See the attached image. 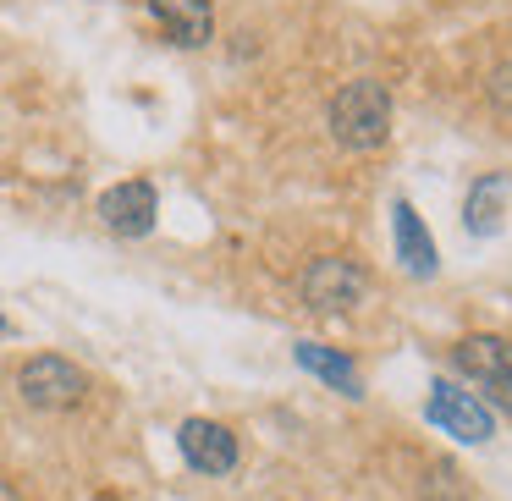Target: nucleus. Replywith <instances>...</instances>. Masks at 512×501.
Wrapping results in <instances>:
<instances>
[{
  "instance_id": "f257e3e1",
  "label": "nucleus",
  "mask_w": 512,
  "mask_h": 501,
  "mask_svg": "<svg viewBox=\"0 0 512 501\" xmlns=\"http://www.w3.org/2000/svg\"><path fill=\"white\" fill-rule=\"evenodd\" d=\"M331 138L347 149H380L391 138V94L375 78H353L331 100Z\"/></svg>"
},
{
  "instance_id": "f03ea898",
  "label": "nucleus",
  "mask_w": 512,
  "mask_h": 501,
  "mask_svg": "<svg viewBox=\"0 0 512 501\" xmlns=\"http://www.w3.org/2000/svg\"><path fill=\"white\" fill-rule=\"evenodd\" d=\"M83 391H89V375L61 353H39L17 369V397H23L28 408H45V413L78 408Z\"/></svg>"
},
{
  "instance_id": "7ed1b4c3",
  "label": "nucleus",
  "mask_w": 512,
  "mask_h": 501,
  "mask_svg": "<svg viewBox=\"0 0 512 501\" xmlns=\"http://www.w3.org/2000/svg\"><path fill=\"white\" fill-rule=\"evenodd\" d=\"M364 298H369V276H364L358 259L325 254L303 270V303H309L314 314H353Z\"/></svg>"
},
{
  "instance_id": "20e7f679",
  "label": "nucleus",
  "mask_w": 512,
  "mask_h": 501,
  "mask_svg": "<svg viewBox=\"0 0 512 501\" xmlns=\"http://www.w3.org/2000/svg\"><path fill=\"white\" fill-rule=\"evenodd\" d=\"M435 397H430V408H424V419L430 424H446V430L457 435V441H468V446H485L490 435H496V424H490V413H485V402L479 397H468V391H457L452 380H435Z\"/></svg>"
},
{
  "instance_id": "39448f33",
  "label": "nucleus",
  "mask_w": 512,
  "mask_h": 501,
  "mask_svg": "<svg viewBox=\"0 0 512 501\" xmlns=\"http://www.w3.org/2000/svg\"><path fill=\"white\" fill-rule=\"evenodd\" d=\"M155 215H160V199H155V188L138 182V177L100 193V221L111 226L116 237H144L149 226H155Z\"/></svg>"
},
{
  "instance_id": "423d86ee",
  "label": "nucleus",
  "mask_w": 512,
  "mask_h": 501,
  "mask_svg": "<svg viewBox=\"0 0 512 501\" xmlns=\"http://www.w3.org/2000/svg\"><path fill=\"white\" fill-rule=\"evenodd\" d=\"M177 446L188 457V468H199V474H232L237 468V435L215 419H188L177 430Z\"/></svg>"
},
{
  "instance_id": "0eeeda50",
  "label": "nucleus",
  "mask_w": 512,
  "mask_h": 501,
  "mask_svg": "<svg viewBox=\"0 0 512 501\" xmlns=\"http://www.w3.org/2000/svg\"><path fill=\"white\" fill-rule=\"evenodd\" d=\"M149 17H155L160 34H166L171 45H182V50L210 45V34H215L210 0H149Z\"/></svg>"
},
{
  "instance_id": "6e6552de",
  "label": "nucleus",
  "mask_w": 512,
  "mask_h": 501,
  "mask_svg": "<svg viewBox=\"0 0 512 501\" xmlns=\"http://www.w3.org/2000/svg\"><path fill=\"white\" fill-rule=\"evenodd\" d=\"M391 232H397V259H402V270L408 276H435V237L424 232V221H419V210H413L408 199H397L391 204Z\"/></svg>"
},
{
  "instance_id": "1a4fd4ad",
  "label": "nucleus",
  "mask_w": 512,
  "mask_h": 501,
  "mask_svg": "<svg viewBox=\"0 0 512 501\" xmlns=\"http://www.w3.org/2000/svg\"><path fill=\"white\" fill-rule=\"evenodd\" d=\"M452 364L463 369L468 380L490 386V380L512 375V342H507V336H463L457 353H452Z\"/></svg>"
},
{
  "instance_id": "9d476101",
  "label": "nucleus",
  "mask_w": 512,
  "mask_h": 501,
  "mask_svg": "<svg viewBox=\"0 0 512 501\" xmlns=\"http://www.w3.org/2000/svg\"><path fill=\"white\" fill-rule=\"evenodd\" d=\"M298 364L314 369V375H320L325 386H336L342 397H364V375L353 369V358L331 353V347H320V342H298Z\"/></svg>"
},
{
  "instance_id": "9b49d317",
  "label": "nucleus",
  "mask_w": 512,
  "mask_h": 501,
  "mask_svg": "<svg viewBox=\"0 0 512 501\" xmlns=\"http://www.w3.org/2000/svg\"><path fill=\"white\" fill-rule=\"evenodd\" d=\"M512 193V182L501 177V171H485V177L468 188V204H463V215H468V232H479V237H490L501 226V199Z\"/></svg>"
},
{
  "instance_id": "f8f14e48",
  "label": "nucleus",
  "mask_w": 512,
  "mask_h": 501,
  "mask_svg": "<svg viewBox=\"0 0 512 501\" xmlns=\"http://www.w3.org/2000/svg\"><path fill=\"white\" fill-rule=\"evenodd\" d=\"M419 496H424V501H468V485L457 479V468H452V463H435V474L424 479Z\"/></svg>"
},
{
  "instance_id": "ddd939ff",
  "label": "nucleus",
  "mask_w": 512,
  "mask_h": 501,
  "mask_svg": "<svg viewBox=\"0 0 512 501\" xmlns=\"http://www.w3.org/2000/svg\"><path fill=\"white\" fill-rule=\"evenodd\" d=\"M490 402H496V408H507V413H512V375L490 380Z\"/></svg>"
},
{
  "instance_id": "4468645a",
  "label": "nucleus",
  "mask_w": 512,
  "mask_h": 501,
  "mask_svg": "<svg viewBox=\"0 0 512 501\" xmlns=\"http://www.w3.org/2000/svg\"><path fill=\"white\" fill-rule=\"evenodd\" d=\"M0 501H23V496L12 490V479H0Z\"/></svg>"
},
{
  "instance_id": "2eb2a0df",
  "label": "nucleus",
  "mask_w": 512,
  "mask_h": 501,
  "mask_svg": "<svg viewBox=\"0 0 512 501\" xmlns=\"http://www.w3.org/2000/svg\"><path fill=\"white\" fill-rule=\"evenodd\" d=\"M6 331H12V325H6V314H0V336H6Z\"/></svg>"
}]
</instances>
